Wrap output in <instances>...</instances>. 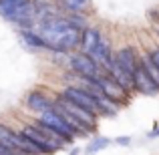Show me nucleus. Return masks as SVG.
Listing matches in <instances>:
<instances>
[{"label":"nucleus","mask_w":159,"mask_h":155,"mask_svg":"<svg viewBox=\"0 0 159 155\" xmlns=\"http://www.w3.org/2000/svg\"><path fill=\"white\" fill-rule=\"evenodd\" d=\"M133 83H135V91L141 95H147V97H153V95L159 93L157 85L153 83V79L149 77L147 69H145L143 61H139V66L135 71V77H133Z\"/></svg>","instance_id":"nucleus-10"},{"label":"nucleus","mask_w":159,"mask_h":155,"mask_svg":"<svg viewBox=\"0 0 159 155\" xmlns=\"http://www.w3.org/2000/svg\"><path fill=\"white\" fill-rule=\"evenodd\" d=\"M20 39L24 40V44L30 48H39V51H51L48 48V44L43 40V36L39 34V32L34 30V28H24V30H20Z\"/></svg>","instance_id":"nucleus-15"},{"label":"nucleus","mask_w":159,"mask_h":155,"mask_svg":"<svg viewBox=\"0 0 159 155\" xmlns=\"http://www.w3.org/2000/svg\"><path fill=\"white\" fill-rule=\"evenodd\" d=\"M69 66H70V71L81 79H99L101 75H105V71L101 69V65H99L91 54H87L83 51L70 54Z\"/></svg>","instance_id":"nucleus-4"},{"label":"nucleus","mask_w":159,"mask_h":155,"mask_svg":"<svg viewBox=\"0 0 159 155\" xmlns=\"http://www.w3.org/2000/svg\"><path fill=\"white\" fill-rule=\"evenodd\" d=\"M57 2H62V0H57Z\"/></svg>","instance_id":"nucleus-25"},{"label":"nucleus","mask_w":159,"mask_h":155,"mask_svg":"<svg viewBox=\"0 0 159 155\" xmlns=\"http://www.w3.org/2000/svg\"><path fill=\"white\" fill-rule=\"evenodd\" d=\"M103 40V32L99 30V28H85V32H83V44H81V51L87 52V54H93L95 48L99 47V43Z\"/></svg>","instance_id":"nucleus-14"},{"label":"nucleus","mask_w":159,"mask_h":155,"mask_svg":"<svg viewBox=\"0 0 159 155\" xmlns=\"http://www.w3.org/2000/svg\"><path fill=\"white\" fill-rule=\"evenodd\" d=\"M115 61L119 62L121 66H123V71L129 75V77H135V71H137V66H139V61H141V57L137 54L135 51V47H131V44H125V47H121V48H117L115 51ZM135 85V83H133Z\"/></svg>","instance_id":"nucleus-9"},{"label":"nucleus","mask_w":159,"mask_h":155,"mask_svg":"<svg viewBox=\"0 0 159 155\" xmlns=\"http://www.w3.org/2000/svg\"><path fill=\"white\" fill-rule=\"evenodd\" d=\"M26 2H18V0H0V16L6 20H12Z\"/></svg>","instance_id":"nucleus-16"},{"label":"nucleus","mask_w":159,"mask_h":155,"mask_svg":"<svg viewBox=\"0 0 159 155\" xmlns=\"http://www.w3.org/2000/svg\"><path fill=\"white\" fill-rule=\"evenodd\" d=\"M105 73L109 75V77H113V79H115V81L119 83V85L123 87V89L127 91V93H133V91H135V85H133V79H131V77H129V75L123 71V66H121L119 62L115 61V57H113L111 65H109L107 69H105Z\"/></svg>","instance_id":"nucleus-12"},{"label":"nucleus","mask_w":159,"mask_h":155,"mask_svg":"<svg viewBox=\"0 0 159 155\" xmlns=\"http://www.w3.org/2000/svg\"><path fill=\"white\" fill-rule=\"evenodd\" d=\"M0 155H26V153H22V151H18V149H14V147H8V145L0 143Z\"/></svg>","instance_id":"nucleus-20"},{"label":"nucleus","mask_w":159,"mask_h":155,"mask_svg":"<svg viewBox=\"0 0 159 155\" xmlns=\"http://www.w3.org/2000/svg\"><path fill=\"white\" fill-rule=\"evenodd\" d=\"M155 137H159V125H157L155 129H153L151 133H149V139H155Z\"/></svg>","instance_id":"nucleus-23"},{"label":"nucleus","mask_w":159,"mask_h":155,"mask_svg":"<svg viewBox=\"0 0 159 155\" xmlns=\"http://www.w3.org/2000/svg\"><path fill=\"white\" fill-rule=\"evenodd\" d=\"M149 54H151V58H153V62H155V65L159 66V47H155V48H153V51H151V52H149Z\"/></svg>","instance_id":"nucleus-22"},{"label":"nucleus","mask_w":159,"mask_h":155,"mask_svg":"<svg viewBox=\"0 0 159 155\" xmlns=\"http://www.w3.org/2000/svg\"><path fill=\"white\" fill-rule=\"evenodd\" d=\"M39 121H40V123H44L47 127H51L52 131H57L58 135H62L66 141H69V143H73L75 137H79L77 131L70 127L69 121H66L65 117H62L61 113L57 111V109H51V111H47V113H43V115H39Z\"/></svg>","instance_id":"nucleus-6"},{"label":"nucleus","mask_w":159,"mask_h":155,"mask_svg":"<svg viewBox=\"0 0 159 155\" xmlns=\"http://www.w3.org/2000/svg\"><path fill=\"white\" fill-rule=\"evenodd\" d=\"M115 143L117 145H123V147H125V145H131V137H117Z\"/></svg>","instance_id":"nucleus-21"},{"label":"nucleus","mask_w":159,"mask_h":155,"mask_svg":"<svg viewBox=\"0 0 159 155\" xmlns=\"http://www.w3.org/2000/svg\"><path fill=\"white\" fill-rule=\"evenodd\" d=\"M141 61H143V65H145V69H147L149 77L153 79V83H155L157 89H159V66L153 62V58H151V54H149V52L141 54Z\"/></svg>","instance_id":"nucleus-18"},{"label":"nucleus","mask_w":159,"mask_h":155,"mask_svg":"<svg viewBox=\"0 0 159 155\" xmlns=\"http://www.w3.org/2000/svg\"><path fill=\"white\" fill-rule=\"evenodd\" d=\"M58 95L65 97V99H69V101H73V103H77V105H81V107H85L87 111L95 113L97 117H103V109H101V105H99L97 97H95L93 93H89L87 89H83V87L66 85V87H62V89L58 91Z\"/></svg>","instance_id":"nucleus-3"},{"label":"nucleus","mask_w":159,"mask_h":155,"mask_svg":"<svg viewBox=\"0 0 159 155\" xmlns=\"http://www.w3.org/2000/svg\"><path fill=\"white\" fill-rule=\"evenodd\" d=\"M109 145H111V139H107V137H95V139L87 145V155H95L97 151L109 147Z\"/></svg>","instance_id":"nucleus-19"},{"label":"nucleus","mask_w":159,"mask_h":155,"mask_svg":"<svg viewBox=\"0 0 159 155\" xmlns=\"http://www.w3.org/2000/svg\"><path fill=\"white\" fill-rule=\"evenodd\" d=\"M91 57L95 58V61L101 65V69L105 71L109 65H111V61H113V57H115V52H113V48H111V43H109V39L107 36H103V40L99 43V47L95 48V52L91 54Z\"/></svg>","instance_id":"nucleus-13"},{"label":"nucleus","mask_w":159,"mask_h":155,"mask_svg":"<svg viewBox=\"0 0 159 155\" xmlns=\"http://www.w3.org/2000/svg\"><path fill=\"white\" fill-rule=\"evenodd\" d=\"M77 153H79V149H73V151H70L69 155H77Z\"/></svg>","instance_id":"nucleus-24"},{"label":"nucleus","mask_w":159,"mask_h":155,"mask_svg":"<svg viewBox=\"0 0 159 155\" xmlns=\"http://www.w3.org/2000/svg\"><path fill=\"white\" fill-rule=\"evenodd\" d=\"M91 81H93L95 85L99 87V91H101V93L105 95L107 99L115 101L117 105H125V103L129 101V95H131V93H127V91H125L113 77H109L107 73L101 75L99 79H91Z\"/></svg>","instance_id":"nucleus-7"},{"label":"nucleus","mask_w":159,"mask_h":155,"mask_svg":"<svg viewBox=\"0 0 159 155\" xmlns=\"http://www.w3.org/2000/svg\"><path fill=\"white\" fill-rule=\"evenodd\" d=\"M0 143L8 145V147H14V149H18V151L26 153V155H43L30 143V139H28L22 131H14V129H10L6 123H2V121H0Z\"/></svg>","instance_id":"nucleus-5"},{"label":"nucleus","mask_w":159,"mask_h":155,"mask_svg":"<svg viewBox=\"0 0 159 155\" xmlns=\"http://www.w3.org/2000/svg\"><path fill=\"white\" fill-rule=\"evenodd\" d=\"M91 6V0H62L61 8L66 14H83Z\"/></svg>","instance_id":"nucleus-17"},{"label":"nucleus","mask_w":159,"mask_h":155,"mask_svg":"<svg viewBox=\"0 0 159 155\" xmlns=\"http://www.w3.org/2000/svg\"><path fill=\"white\" fill-rule=\"evenodd\" d=\"M24 105H26L30 111L43 115V113H47V111H51V109H54V99H51L48 95H44L43 91L34 89V91H30V93L26 95Z\"/></svg>","instance_id":"nucleus-11"},{"label":"nucleus","mask_w":159,"mask_h":155,"mask_svg":"<svg viewBox=\"0 0 159 155\" xmlns=\"http://www.w3.org/2000/svg\"><path fill=\"white\" fill-rule=\"evenodd\" d=\"M54 107H57V109H62V111H66L70 117H73V119H77L89 133H93L95 129H97V119H99V117L95 115V113L87 111V109L81 107V105H77V103L69 101V99L61 97V95H57V97H54Z\"/></svg>","instance_id":"nucleus-2"},{"label":"nucleus","mask_w":159,"mask_h":155,"mask_svg":"<svg viewBox=\"0 0 159 155\" xmlns=\"http://www.w3.org/2000/svg\"><path fill=\"white\" fill-rule=\"evenodd\" d=\"M36 32L43 36V40L48 44L51 51L57 52H70L83 44V28L75 26L69 20V16L58 14L52 18H47L36 24Z\"/></svg>","instance_id":"nucleus-1"},{"label":"nucleus","mask_w":159,"mask_h":155,"mask_svg":"<svg viewBox=\"0 0 159 155\" xmlns=\"http://www.w3.org/2000/svg\"><path fill=\"white\" fill-rule=\"evenodd\" d=\"M20 131H22L24 135H26L28 139H30V143L34 145V147L39 149V151L43 153V155H54L57 151H61V147H58V145L54 143L51 137L44 135V133L40 131V129H36L32 123L22 125V127H20Z\"/></svg>","instance_id":"nucleus-8"}]
</instances>
